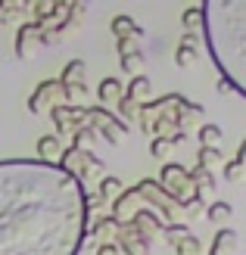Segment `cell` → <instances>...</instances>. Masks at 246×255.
Segmentation results:
<instances>
[{"mask_svg": "<svg viewBox=\"0 0 246 255\" xmlns=\"http://www.w3.org/2000/svg\"><path fill=\"white\" fill-rule=\"evenodd\" d=\"M87 196L56 162H0V255H78Z\"/></svg>", "mask_w": 246, "mask_h": 255, "instance_id": "6da1fadb", "label": "cell"}, {"mask_svg": "<svg viewBox=\"0 0 246 255\" xmlns=\"http://www.w3.org/2000/svg\"><path fill=\"white\" fill-rule=\"evenodd\" d=\"M206 44L234 94H246V0H209L200 6Z\"/></svg>", "mask_w": 246, "mask_h": 255, "instance_id": "7a4b0ae2", "label": "cell"}, {"mask_svg": "<svg viewBox=\"0 0 246 255\" xmlns=\"http://www.w3.org/2000/svg\"><path fill=\"white\" fill-rule=\"evenodd\" d=\"M162 184L172 190V196H184L190 177H187V171L181 168V165H165V168H162Z\"/></svg>", "mask_w": 246, "mask_h": 255, "instance_id": "3957f363", "label": "cell"}, {"mask_svg": "<svg viewBox=\"0 0 246 255\" xmlns=\"http://www.w3.org/2000/svg\"><path fill=\"white\" fill-rule=\"evenodd\" d=\"M41 34V22H31V25H22L19 37H16V53L19 56H31V41Z\"/></svg>", "mask_w": 246, "mask_h": 255, "instance_id": "277c9868", "label": "cell"}, {"mask_svg": "<svg viewBox=\"0 0 246 255\" xmlns=\"http://www.w3.org/2000/svg\"><path fill=\"white\" fill-rule=\"evenodd\" d=\"M175 62L181 69H190L193 62H197V37L193 34H184V41H181L178 53H175Z\"/></svg>", "mask_w": 246, "mask_h": 255, "instance_id": "5b68a950", "label": "cell"}, {"mask_svg": "<svg viewBox=\"0 0 246 255\" xmlns=\"http://www.w3.org/2000/svg\"><path fill=\"white\" fill-rule=\"evenodd\" d=\"M231 215H234L231 202H212V206H209V221H212V224H225V221H231Z\"/></svg>", "mask_w": 246, "mask_h": 255, "instance_id": "8992f818", "label": "cell"}, {"mask_svg": "<svg viewBox=\"0 0 246 255\" xmlns=\"http://www.w3.org/2000/svg\"><path fill=\"white\" fill-rule=\"evenodd\" d=\"M200 140H203L209 149H215V143H222L225 134H222V128H218V125H203V128H200Z\"/></svg>", "mask_w": 246, "mask_h": 255, "instance_id": "52a82bcc", "label": "cell"}, {"mask_svg": "<svg viewBox=\"0 0 246 255\" xmlns=\"http://www.w3.org/2000/svg\"><path fill=\"white\" fill-rule=\"evenodd\" d=\"M81 78H84V62L72 59L66 66V72H62V84H81Z\"/></svg>", "mask_w": 246, "mask_h": 255, "instance_id": "ba28073f", "label": "cell"}, {"mask_svg": "<svg viewBox=\"0 0 246 255\" xmlns=\"http://www.w3.org/2000/svg\"><path fill=\"white\" fill-rule=\"evenodd\" d=\"M100 100H122V81L119 78H106L100 84Z\"/></svg>", "mask_w": 246, "mask_h": 255, "instance_id": "9c48e42d", "label": "cell"}, {"mask_svg": "<svg viewBox=\"0 0 246 255\" xmlns=\"http://www.w3.org/2000/svg\"><path fill=\"white\" fill-rule=\"evenodd\" d=\"M56 149H59V137H41L37 140V152H41V162H47L50 156H56Z\"/></svg>", "mask_w": 246, "mask_h": 255, "instance_id": "30bf717a", "label": "cell"}, {"mask_svg": "<svg viewBox=\"0 0 246 255\" xmlns=\"http://www.w3.org/2000/svg\"><path fill=\"white\" fill-rule=\"evenodd\" d=\"M150 94V78L147 75H137V78L131 81V87H128V100H140Z\"/></svg>", "mask_w": 246, "mask_h": 255, "instance_id": "8fae6325", "label": "cell"}, {"mask_svg": "<svg viewBox=\"0 0 246 255\" xmlns=\"http://www.w3.org/2000/svg\"><path fill=\"white\" fill-rule=\"evenodd\" d=\"M140 66H144V56L137 50H122V69L125 72H137Z\"/></svg>", "mask_w": 246, "mask_h": 255, "instance_id": "7c38bea8", "label": "cell"}, {"mask_svg": "<svg viewBox=\"0 0 246 255\" xmlns=\"http://www.w3.org/2000/svg\"><path fill=\"white\" fill-rule=\"evenodd\" d=\"M134 28H137V25H134L131 19H128V16H115V19H112V31L119 34L122 41H125L128 34H134Z\"/></svg>", "mask_w": 246, "mask_h": 255, "instance_id": "4fadbf2b", "label": "cell"}, {"mask_svg": "<svg viewBox=\"0 0 246 255\" xmlns=\"http://www.w3.org/2000/svg\"><path fill=\"white\" fill-rule=\"evenodd\" d=\"M218 162H222V152H218V149H209V146L200 149V168H203V171L212 168V165H218Z\"/></svg>", "mask_w": 246, "mask_h": 255, "instance_id": "5bb4252c", "label": "cell"}, {"mask_svg": "<svg viewBox=\"0 0 246 255\" xmlns=\"http://www.w3.org/2000/svg\"><path fill=\"white\" fill-rule=\"evenodd\" d=\"M197 25H203V12H200V6H190V9H184V28H187V34L197 28Z\"/></svg>", "mask_w": 246, "mask_h": 255, "instance_id": "9a60e30c", "label": "cell"}, {"mask_svg": "<svg viewBox=\"0 0 246 255\" xmlns=\"http://www.w3.org/2000/svg\"><path fill=\"white\" fill-rule=\"evenodd\" d=\"M193 181L200 184V190H212L215 187V181L209 177V171H203V168H193ZM200 190H197V193H200Z\"/></svg>", "mask_w": 246, "mask_h": 255, "instance_id": "2e32d148", "label": "cell"}, {"mask_svg": "<svg viewBox=\"0 0 246 255\" xmlns=\"http://www.w3.org/2000/svg\"><path fill=\"white\" fill-rule=\"evenodd\" d=\"M112 231H115V221H112V218H103V221H97V227H94V234L103 237V240H106Z\"/></svg>", "mask_w": 246, "mask_h": 255, "instance_id": "e0dca14e", "label": "cell"}, {"mask_svg": "<svg viewBox=\"0 0 246 255\" xmlns=\"http://www.w3.org/2000/svg\"><path fill=\"white\" fill-rule=\"evenodd\" d=\"M122 190V181H115V177H106V181L100 184V193L103 196H112V193H119Z\"/></svg>", "mask_w": 246, "mask_h": 255, "instance_id": "ac0fdd59", "label": "cell"}, {"mask_svg": "<svg viewBox=\"0 0 246 255\" xmlns=\"http://www.w3.org/2000/svg\"><path fill=\"white\" fill-rule=\"evenodd\" d=\"M168 143H172V140H165V137H156V140H153V156H165V149H168Z\"/></svg>", "mask_w": 246, "mask_h": 255, "instance_id": "d6986e66", "label": "cell"}, {"mask_svg": "<svg viewBox=\"0 0 246 255\" xmlns=\"http://www.w3.org/2000/svg\"><path fill=\"white\" fill-rule=\"evenodd\" d=\"M240 171H243V165L240 162H231L228 168H225V177H228V181H240Z\"/></svg>", "mask_w": 246, "mask_h": 255, "instance_id": "ffe728a7", "label": "cell"}, {"mask_svg": "<svg viewBox=\"0 0 246 255\" xmlns=\"http://www.w3.org/2000/svg\"><path fill=\"white\" fill-rule=\"evenodd\" d=\"M197 249H200V243H197V240H190V237L184 240V246H181V252H184V255H193Z\"/></svg>", "mask_w": 246, "mask_h": 255, "instance_id": "44dd1931", "label": "cell"}, {"mask_svg": "<svg viewBox=\"0 0 246 255\" xmlns=\"http://www.w3.org/2000/svg\"><path fill=\"white\" fill-rule=\"evenodd\" d=\"M119 106H122V112H125V116H134V100H119Z\"/></svg>", "mask_w": 246, "mask_h": 255, "instance_id": "7402d4cb", "label": "cell"}, {"mask_svg": "<svg viewBox=\"0 0 246 255\" xmlns=\"http://www.w3.org/2000/svg\"><path fill=\"white\" fill-rule=\"evenodd\" d=\"M100 255H112V249H109V246H106V249H103V252H100Z\"/></svg>", "mask_w": 246, "mask_h": 255, "instance_id": "603a6c76", "label": "cell"}]
</instances>
